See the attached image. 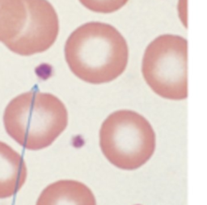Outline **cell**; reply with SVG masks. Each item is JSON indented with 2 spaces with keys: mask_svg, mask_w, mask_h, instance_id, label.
I'll list each match as a JSON object with an SVG mask.
<instances>
[{
  "mask_svg": "<svg viewBox=\"0 0 207 205\" xmlns=\"http://www.w3.org/2000/svg\"><path fill=\"white\" fill-rule=\"evenodd\" d=\"M24 0H0V41L7 43L16 37L27 20Z\"/></svg>",
  "mask_w": 207,
  "mask_h": 205,
  "instance_id": "obj_8",
  "label": "cell"
},
{
  "mask_svg": "<svg viewBox=\"0 0 207 205\" xmlns=\"http://www.w3.org/2000/svg\"><path fill=\"white\" fill-rule=\"evenodd\" d=\"M129 0H79L83 5L94 12L112 13L121 9Z\"/></svg>",
  "mask_w": 207,
  "mask_h": 205,
  "instance_id": "obj_9",
  "label": "cell"
},
{
  "mask_svg": "<svg viewBox=\"0 0 207 205\" xmlns=\"http://www.w3.org/2000/svg\"><path fill=\"white\" fill-rule=\"evenodd\" d=\"M68 113L62 101L50 93L31 91L15 96L3 114L8 135L28 150L49 147L66 129Z\"/></svg>",
  "mask_w": 207,
  "mask_h": 205,
  "instance_id": "obj_2",
  "label": "cell"
},
{
  "mask_svg": "<svg viewBox=\"0 0 207 205\" xmlns=\"http://www.w3.org/2000/svg\"><path fill=\"white\" fill-rule=\"evenodd\" d=\"M27 166L21 155L0 141V200L15 195L27 179Z\"/></svg>",
  "mask_w": 207,
  "mask_h": 205,
  "instance_id": "obj_7",
  "label": "cell"
},
{
  "mask_svg": "<svg viewBox=\"0 0 207 205\" xmlns=\"http://www.w3.org/2000/svg\"><path fill=\"white\" fill-rule=\"evenodd\" d=\"M100 146L108 161L126 170L139 169L152 157L155 134L141 114L118 110L107 118L100 131Z\"/></svg>",
  "mask_w": 207,
  "mask_h": 205,
  "instance_id": "obj_3",
  "label": "cell"
},
{
  "mask_svg": "<svg viewBox=\"0 0 207 205\" xmlns=\"http://www.w3.org/2000/svg\"><path fill=\"white\" fill-rule=\"evenodd\" d=\"M142 71L157 95L170 100L186 98L187 41L172 34L155 38L144 53Z\"/></svg>",
  "mask_w": 207,
  "mask_h": 205,
  "instance_id": "obj_4",
  "label": "cell"
},
{
  "mask_svg": "<svg viewBox=\"0 0 207 205\" xmlns=\"http://www.w3.org/2000/svg\"><path fill=\"white\" fill-rule=\"evenodd\" d=\"M36 205H96V202L85 184L75 180H60L44 189Z\"/></svg>",
  "mask_w": 207,
  "mask_h": 205,
  "instance_id": "obj_6",
  "label": "cell"
},
{
  "mask_svg": "<svg viewBox=\"0 0 207 205\" xmlns=\"http://www.w3.org/2000/svg\"><path fill=\"white\" fill-rule=\"evenodd\" d=\"M27 20L20 34L5 45L11 52L30 56L45 52L55 42L59 31L56 11L47 0H24Z\"/></svg>",
  "mask_w": 207,
  "mask_h": 205,
  "instance_id": "obj_5",
  "label": "cell"
},
{
  "mask_svg": "<svg viewBox=\"0 0 207 205\" xmlns=\"http://www.w3.org/2000/svg\"><path fill=\"white\" fill-rule=\"evenodd\" d=\"M65 57L71 71L87 83H109L126 70L129 50L113 26L89 22L76 28L66 41Z\"/></svg>",
  "mask_w": 207,
  "mask_h": 205,
  "instance_id": "obj_1",
  "label": "cell"
}]
</instances>
